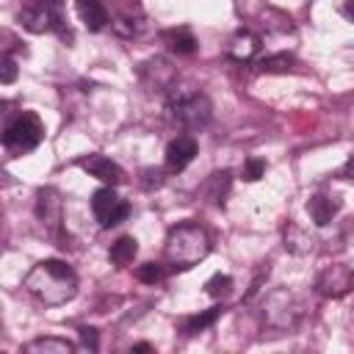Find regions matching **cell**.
Segmentation results:
<instances>
[{"label":"cell","instance_id":"1","mask_svg":"<svg viewBox=\"0 0 354 354\" xmlns=\"http://www.w3.org/2000/svg\"><path fill=\"white\" fill-rule=\"evenodd\" d=\"M22 288L33 299H39L41 304L61 307V304L75 299V293H77V274L64 260H41V263H36L25 274Z\"/></svg>","mask_w":354,"mask_h":354},{"label":"cell","instance_id":"2","mask_svg":"<svg viewBox=\"0 0 354 354\" xmlns=\"http://www.w3.org/2000/svg\"><path fill=\"white\" fill-rule=\"evenodd\" d=\"M166 263L171 268H194L196 263H202L210 254V235L202 224L196 221H183L177 227L169 230L166 235Z\"/></svg>","mask_w":354,"mask_h":354},{"label":"cell","instance_id":"3","mask_svg":"<svg viewBox=\"0 0 354 354\" xmlns=\"http://www.w3.org/2000/svg\"><path fill=\"white\" fill-rule=\"evenodd\" d=\"M19 22L30 33H58L61 39H72V30L66 28L64 3L61 0H33L19 11Z\"/></svg>","mask_w":354,"mask_h":354},{"label":"cell","instance_id":"4","mask_svg":"<svg viewBox=\"0 0 354 354\" xmlns=\"http://www.w3.org/2000/svg\"><path fill=\"white\" fill-rule=\"evenodd\" d=\"M41 138H44V124L30 111H22L19 116H14L3 130V147L17 155L36 149L41 144Z\"/></svg>","mask_w":354,"mask_h":354},{"label":"cell","instance_id":"5","mask_svg":"<svg viewBox=\"0 0 354 354\" xmlns=\"http://www.w3.org/2000/svg\"><path fill=\"white\" fill-rule=\"evenodd\" d=\"M169 111L174 116V122H180L183 127L188 130H199L210 122V100L199 91H191V94H177L169 100Z\"/></svg>","mask_w":354,"mask_h":354},{"label":"cell","instance_id":"6","mask_svg":"<svg viewBox=\"0 0 354 354\" xmlns=\"http://www.w3.org/2000/svg\"><path fill=\"white\" fill-rule=\"evenodd\" d=\"M91 213L100 227H116L130 216V205L113 191V185H102L91 194Z\"/></svg>","mask_w":354,"mask_h":354},{"label":"cell","instance_id":"7","mask_svg":"<svg viewBox=\"0 0 354 354\" xmlns=\"http://www.w3.org/2000/svg\"><path fill=\"white\" fill-rule=\"evenodd\" d=\"M315 290L326 299H340V296L351 293L354 290V268H348L343 263L324 266L315 277Z\"/></svg>","mask_w":354,"mask_h":354},{"label":"cell","instance_id":"8","mask_svg":"<svg viewBox=\"0 0 354 354\" xmlns=\"http://www.w3.org/2000/svg\"><path fill=\"white\" fill-rule=\"evenodd\" d=\"M77 166L83 169V171H88L91 177H97L100 183H105V185H119V183H124V171H122V166L119 163H113L111 158H105V155H86V158H80L77 160Z\"/></svg>","mask_w":354,"mask_h":354},{"label":"cell","instance_id":"9","mask_svg":"<svg viewBox=\"0 0 354 354\" xmlns=\"http://www.w3.org/2000/svg\"><path fill=\"white\" fill-rule=\"evenodd\" d=\"M194 158H196L194 136H177L169 141V147H166V169L169 171H183Z\"/></svg>","mask_w":354,"mask_h":354},{"label":"cell","instance_id":"10","mask_svg":"<svg viewBox=\"0 0 354 354\" xmlns=\"http://www.w3.org/2000/svg\"><path fill=\"white\" fill-rule=\"evenodd\" d=\"M75 8H77V17H80V22L91 30V33H97V30H102L105 25H108V8H105V0H75Z\"/></svg>","mask_w":354,"mask_h":354},{"label":"cell","instance_id":"11","mask_svg":"<svg viewBox=\"0 0 354 354\" xmlns=\"http://www.w3.org/2000/svg\"><path fill=\"white\" fill-rule=\"evenodd\" d=\"M266 315H268V324H271V326H277V329L293 326V324H296V318H299V310L293 307V296L288 293V296H285V307H279L277 293H271V296H268V301H266Z\"/></svg>","mask_w":354,"mask_h":354},{"label":"cell","instance_id":"12","mask_svg":"<svg viewBox=\"0 0 354 354\" xmlns=\"http://www.w3.org/2000/svg\"><path fill=\"white\" fill-rule=\"evenodd\" d=\"M257 53H260V36H257V33H252V30H238V33L230 39L227 55H230L232 61H252Z\"/></svg>","mask_w":354,"mask_h":354},{"label":"cell","instance_id":"13","mask_svg":"<svg viewBox=\"0 0 354 354\" xmlns=\"http://www.w3.org/2000/svg\"><path fill=\"white\" fill-rule=\"evenodd\" d=\"M160 39H163V44H166L171 53H177V55H191V53H196V39H194L191 28H185V25L160 30Z\"/></svg>","mask_w":354,"mask_h":354},{"label":"cell","instance_id":"14","mask_svg":"<svg viewBox=\"0 0 354 354\" xmlns=\"http://www.w3.org/2000/svg\"><path fill=\"white\" fill-rule=\"evenodd\" d=\"M337 210H340V202L332 199V196H326V194H315V196L307 199V213H310V218L318 227H326L337 216Z\"/></svg>","mask_w":354,"mask_h":354},{"label":"cell","instance_id":"15","mask_svg":"<svg viewBox=\"0 0 354 354\" xmlns=\"http://www.w3.org/2000/svg\"><path fill=\"white\" fill-rule=\"evenodd\" d=\"M36 213L44 224L55 227L61 221V199H58V191L55 188H41L39 191V202H36Z\"/></svg>","mask_w":354,"mask_h":354},{"label":"cell","instance_id":"16","mask_svg":"<svg viewBox=\"0 0 354 354\" xmlns=\"http://www.w3.org/2000/svg\"><path fill=\"white\" fill-rule=\"evenodd\" d=\"M230 185H232V171L230 169H221V171H213L205 183V196L213 202V205H224V196L230 194Z\"/></svg>","mask_w":354,"mask_h":354},{"label":"cell","instance_id":"17","mask_svg":"<svg viewBox=\"0 0 354 354\" xmlns=\"http://www.w3.org/2000/svg\"><path fill=\"white\" fill-rule=\"evenodd\" d=\"M25 354H72L75 343L64 340V337H36L30 343L22 346Z\"/></svg>","mask_w":354,"mask_h":354},{"label":"cell","instance_id":"18","mask_svg":"<svg viewBox=\"0 0 354 354\" xmlns=\"http://www.w3.org/2000/svg\"><path fill=\"white\" fill-rule=\"evenodd\" d=\"M221 315V307H210V310H202V313H194V315H185L183 321H180V332L183 335H199V332H205L207 326H213L216 324V318Z\"/></svg>","mask_w":354,"mask_h":354},{"label":"cell","instance_id":"19","mask_svg":"<svg viewBox=\"0 0 354 354\" xmlns=\"http://www.w3.org/2000/svg\"><path fill=\"white\" fill-rule=\"evenodd\" d=\"M136 254H138V243L133 235H122L116 243H111V252H108L111 263H116V266H130L136 260Z\"/></svg>","mask_w":354,"mask_h":354},{"label":"cell","instance_id":"20","mask_svg":"<svg viewBox=\"0 0 354 354\" xmlns=\"http://www.w3.org/2000/svg\"><path fill=\"white\" fill-rule=\"evenodd\" d=\"M113 30L119 33V36H124V39H133V36H138L141 30H144V22H141V17H133L130 11L127 14H119L113 22Z\"/></svg>","mask_w":354,"mask_h":354},{"label":"cell","instance_id":"21","mask_svg":"<svg viewBox=\"0 0 354 354\" xmlns=\"http://www.w3.org/2000/svg\"><path fill=\"white\" fill-rule=\"evenodd\" d=\"M205 290H207V296H213V299H224V296H230V290H232V277H227V274H213V277L205 282Z\"/></svg>","mask_w":354,"mask_h":354},{"label":"cell","instance_id":"22","mask_svg":"<svg viewBox=\"0 0 354 354\" xmlns=\"http://www.w3.org/2000/svg\"><path fill=\"white\" fill-rule=\"evenodd\" d=\"M136 277H138L141 282H147V285H155V282H160V279L166 277V268H163L160 263H144V266L136 268Z\"/></svg>","mask_w":354,"mask_h":354},{"label":"cell","instance_id":"23","mask_svg":"<svg viewBox=\"0 0 354 354\" xmlns=\"http://www.w3.org/2000/svg\"><path fill=\"white\" fill-rule=\"evenodd\" d=\"M290 64H293V58L285 55V53H279V55H268V58H263L257 66H260V72H285Z\"/></svg>","mask_w":354,"mask_h":354},{"label":"cell","instance_id":"24","mask_svg":"<svg viewBox=\"0 0 354 354\" xmlns=\"http://www.w3.org/2000/svg\"><path fill=\"white\" fill-rule=\"evenodd\" d=\"M263 171H266V160L263 158H249L246 163H243V180H249V183H254V180H260L263 177Z\"/></svg>","mask_w":354,"mask_h":354},{"label":"cell","instance_id":"25","mask_svg":"<svg viewBox=\"0 0 354 354\" xmlns=\"http://www.w3.org/2000/svg\"><path fill=\"white\" fill-rule=\"evenodd\" d=\"M17 77V61L11 55H3V72H0V80L3 83H11Z\"/></svg>","mask_w":354,"mask_h":354},{"label":"cell","instance_id":"26","mask_svg":"<svg viewBox=\"0 0 354 354\" xmlns=\"http://www.w3.org/2000/svg\"><path fill=\"white\" fill-rule=\"evenodd\" d=\"M141 177H144V180H141L144 188H152V185H160V183H163V171H160V169H144Z\"/></svg>","mask_w":354,"mask_h":354},{"label":"cell","instance_id":"27","mask_svg":"<svg viewBox=\"0 0 354 354\" xmlns=\"http://www.w3.org/2000/svg\"><path fill=\"white\" fill-rule=\"evenodd\" d=\"M80 343H83L88 351H97V348H100V343H97V329L83 326V329H80Z\"/></svg>","mask_w":354,"mask_h":354},{"label":"cell","instance_id":"28","mask_svg":"<svg viewBox=\"0 0 354 354\" xmlns=\"http://www.w3.org/2000/svg\"><path fill=\"white\" fill-rule=\"evenodd\" d=\"M335 177H340V180H351V183H354V155H348V160L335 171Z\"/></svg>","mask_w":354,"mask_h":354},{"label":"cell","instance_id":"29","mask_svg":"<svg viewBox=\"0 0 354 354\" xmlns=\"http://www.w3.org/2000/svg\"><path fill=\"white\" fill-rule=\"evenodd\" d=\"M343 14L354 22V0H346V3H343Z\"/></svg>","mask_w":354,"mask_h":354},{"label":"cell","instance_id":"30","mask_svg":"<svg viewBox=\"0 0 354 354\" xmlns=\"http://www.w3.org/2000/svg\"><path fill=\"white\" fill-rule=\"evenodd\" d=\"M130 351H152V346H149V343H138V346H133Z\"/></svg>","mask_w":354,"mask_h":354}]
</instances>
